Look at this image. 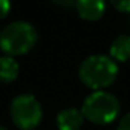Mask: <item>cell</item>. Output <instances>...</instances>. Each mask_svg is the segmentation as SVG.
<instances>
[{"instance_id": "5", "label": "cell", "mask_w": 130, "mask_h": 130, "mask_svg": "<svg viewBox=\"0 0 130 130\" xmlns=\"http://www.w3.org/2000/svg\"><path fill=\"white\" fill-rule=\"evenodd\" d=\"M84 115L80 109L68 107L58 112L57 115V127L58 130H80L84 122Z\"/></svg>"}, {"instance_id": "7", "label": "cell", "mask_w": 130, "mask_h": 130, "mask_svg": "<svg viewBox=\"0 0 130 130\" xmlns=\"http://www.w3.org/2000/svg\"><path fill=\"white\" fill-rule=\"evenodd\" d=\"M110 58L113 61H128L130 60V35L122 34L113 38L112 44H110Z\"/></svg>"}, {"instance_id": "12", "label": "cell", "mask_w": 130, "mask_h": 130, "mask_svg": "<svg viewBox=\"0 0 130 130\" xmlns=\"http://www.w3.org/2000/svg\"><path fill=\"white\" fill-rule=\"evenodd\" d=\"M0 130H8L6 127H3V125H0Z\"/></svg>"}, {"instance_id": "8", "label": "cell", "mask_w": 130, "mask_h": 130, "mask_svg": "<svg viewBox=\"0 0 130 130\" xmlns=\"http://www.w3.org/2000/svg\"><path fill=\"white\" fill-rule=\"evenodd\" d=\"M19 63L15 58L3 55L0 57V83H12L19 77Z\"/></svg>"}, {"instance_id": "6", "label": "cell", "mask_w": 130, "mask_h": 130, "mask_svg": "<svg viewBox=\"0 0 130 130\" xmlns=\"http://www.w3.org/2000/svg\"><path fill=\"white\" fill-rule=\"evenodd\" d=\"M74 6L78 15L87 22H95L106 12V3L103 0H78L74 3Z\"/></svg>"}, {"instance_id": "1", "label": "cell", "mask_w": 130, "mask_h": 130, "mask_svg": "<svg viewBox=\"0 0 130 130\" xmlns=\"http://www.w3.org/2000/svg\"><path fill=\"white\" fill-rule=\"evenodd\" d=\"M78 77L89 89L104 90L112 86L118 77V64L106 55H90L83 60L78 69Z\"/></svg>"}, {"instance_id": "10", "label": "cell", "mask_w": 130, "mask_h": 130, "mask_svg": "<svg viewBox=\"0 0 130 130\" xmlns=\"http://www.w3.org/2000/svg\"><path fill=\"white\" fill-rule=\"evenodd\" d=\"M11 11V3L8 0H0V20H3Z\"/></svg>"}, {"instance_id": "2", "label": "cell", "mask_w": 130, "mask_h": 130, "mask_svg": "<svg viewBox=\"0 0 130 130\" xmlns=\"http://www.w3.org/2000/svg\"><path fill=\"white\" fill-rule=\"evenodd\" d=\"M38 34L29 22L17 20L0 31V49L8 57L25 55L34 49Z\"/></svg>"}, {"instance_id": "11", "label": "cell", "mask_w": 130, "mask_h": 130, "mask_svg": "<svg viewBox=\"0 0 130 130\" xmlns=\"http://www.w3.org/2000/svg\"><path fill=\"white\" fill-rule=\"evenodd\" d=\"M116 130H130V112L125 113V115L119 119Z\"/></svg>"}, {"instance_id": "9", "label": "cell", "mask_w": 130, "mask_h": 130, "mask_svg": "<svg viewBox=\"0 0 130 130\" xmlns=\"http://www.w3.org/2000/svg\"><path fill=\"white\" fill-rule=\"evenodd\" d=\"M112 6L118 9L119 12H130V0H119V2H112Z\"/></svg>"}, {"instance_id": "4", "label": "cell", "mask_w": 130, "mask_h": 130, "mask_svg": "<svg viewBox=\"0 0 130 130\" xmlns=\"http://www.w3.org/2000/svg\"><path fill=\"white\" fill-rule=\"evenodd\" d=\"M9 113L20 130H34L43 119V107L32 93L17 95L11 103Z\"/></svg>"}, {"instance_id": "3", "label": "cell", "mask_w": 130, "mask_h": 130, "mask_svg": "<svg viewBox=\"0 0 130 130\" xmlns=\"http://www.w3.org/2000/svg\"><path fill=\"white\" fill-rule=\"evenodd\" d=\"M81 112L87 121L96 125H106L113 122L119 115V101L110 92L96 90L84 100Z\"/></svg>"}]
</instances>
